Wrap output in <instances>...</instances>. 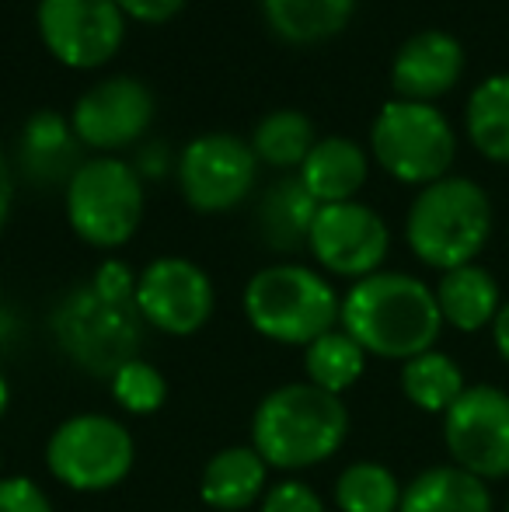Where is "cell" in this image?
<instances>
[{
  "label": "cell",
  "mask_w": 509,
  "mask_h": 512,
  "mask_svg": "<svg viewBox=\"0 0 509 512\" xmlns=\"http://www.w3.org/2000/svg\"><path fill=\"white\" fill-rule=\"evenodd\" d=\"M56 335L81 366L112 377L119 366L133 359L129 352L136 342V321L129 317V307L105 304L88 286L67 297L56 310Z\"/></svg>",
  "instance_id": "obj_14"
},
{
  "label": "cell",
  "mask_w": 509,
  "mask_h": 512,
  "mask_svg": "<svg viewBox=\"0 0 509 512\" xmlns=\"http://www.w3.org/2000/svg\"><path fill=\"white\" fill-rule=\"evenodd\" d=\"M123 7L129 21H140V25H164L182 11L189 0H116Z\"/></svg>",
  "instance_id": "obj_32"
},
{
  "label": "cell",
  "mask_w": 509,
  "mask_h": 512,
  "mask_svg": "<svg viewBox=\"0 0 509 512\" xmlns=\"http://www.w3.org/2000/svg\"><path fill=\"white\" fill-rule=\"evenodd\" d=\"M342 300L321 272L307 265H269L245 286V314L252 328L279 345H311L335 331Z\"/></svg>",
  "instance_id": "obj_4"
},
{
  "label": "cell",
  "mask_w": 509,
  "mask_h": 512,
  "mask_svg": "<svg viewBox=\"0 0 509 512\" xmlns=\"http://www.w3.org/2000/svg\"><path fill=\"white\" fill-rule=\"evenodd\" d=\"M262 512H325V502L304 481H279L265 492Z\"/></svg>",
  "instance_id": "obj_30"
},
{
  "label": "cell",
  "mask_w": 509,
  "mask_h": 512,
  "mask_svg": "<svg viewBox=\"0 0 509 512\" xmlns=\"http://www.w3.org/2000/svg\"><path fill=\"white\" fill-rule=\"evenodd\" d=\"M492 234V203L471 178L447 175L419 189L405 216V241L419 262L440 272L471 265Z\"/></svg>",
  "instance_id": "obj_3"
},
{
  "label": "cell",
  "mask_w": 509,
  "mask_h": 512,
  "mask_svg": "<svg viewBox=\"0 0 509 512\" xmlns=\"http://www.w3.org/2000/svg\"><path fill=\"white\" fill-rule=\"evenodd\" d=\"M464 74V46L450 32L426 28L401 42L391 60V88L405 102L433 105Z\"/></svg>",
  "instance_id": "obj_15"
},
{
  "label": "cell",
  "mask_w": 509,
  "mask_h": 512,
  "mask_svg": "<svg viewBox=\"0 0 509 512\" xmlns=\"http://www.w3.org/2000/svg\"><path fill=\"white\" fill-rule=\"evenodd\" d=\"M335 506L342 512H398L401 485L381 464H353L335 481Z\"/></svg>",
  "instance_id": "obj_26"
},
{
  "label": "cell",
  "mask_w": 509,
  "mask_h": 512,
  "mask_svg": "<svg viewBox=\"0 0 509 512\" xmlns=\"http://www.w3.org/2000/svg\"><path fill=\"white\" fill-rule=\"evenodd\" d=\"M213 283L189 258H157L136 279L133 307L164 335H192L213 314Z\"/></svg>",
  "instance_id": "obj_13"
},
{
  "label": "cell",
  "mask_w": 509,
  "mask_h": 512,
  "mask_svg": "<svg viewBox=\"0 0 509 512\" xmlns=\"http://www.w3.org/2000/svg\"><path fill=\"white\" fill-rule=\"evenodd\" d=\"M112 398L129 415H154L168 398V384L157 373V366L143 363V359H129L112 373Z\"/></svg>",
  "instance_id": "obj_28"
},
{
  "label": "cell",
  "mask_w": 509,
  "mask_h": 512,
  "mask_svg": "<svg viewBox=\"0 0 509 512\" xmlns=\"http://www.w3.org/2000/svg\"><path fill=\"white\" fill-rule=\"evenodd\" d=\"M492 335H496V349H499V356L509 363V304L499 307V314H496V321H492Z\"/></svg>",
  "instance_id": "obj_34"
},
{
  "label": "cell",
  "mask_w": 509,
  "mask_h": 512,
  "mask_svg": "<svg viewBox=\"0 0 509 512\" xmlns=\"http://www.w3.org/2000/svg\"><path fill=\"white\" fill-rule=\"evenodd\" d=\"M370 154L391 178L426 189L447 178L457 157V136L436 105L391 98L374 115Z\"/></svg>",
  "instance_id": "obj_6"
},
{
  "label": "cell",
  "mask_w": 509,
  "mask_h": 512,
  "mask_svg": "<svg viewBox=\"0 0 509 512\" xmlns=\"http://www.w3.org/2000/svg\"><path fill=\"white\" fill-rule=\"evenodd\" d=\"M314 122L297 108H276L269 112L252 133V150L258 164H269L279 171H300L307 154L314 150Z\"/></svg>",
  "instance_id": "obj_23"
},
{
  "label": "cell",
  "mask_w": 509,
  "mask_h": 512,
  "mask_svg": "<svg viewBox=\"0 0 509 512\" xmlns=\"http://www.w3.org/2000/svg\"><path fill=\"white\" fill-rule=\"evenodd\" d=\"M11 203H14V175L7 168V157L0 154V230H4L7 216H11Z\"/></svg>",
  "instance_id": "obj_33"
},
{
  "label": "cell",
  "mask_w": 509,
  "mask_h": 512,
  "mask_svg": "<svg viewBox=\"0 0 509 512\" xmlns=\"http://www.w3.org/2000/svg\"><path fill=\"white\" fill-rule=\"evenodd\" d=\"M464 129L485 161L509 164V74L485 77L471 91L464 108Z\"/></svg>",
  "instance_id": "obj_22"
},
{
  "label": "cell",
  "mask_w": 509,
  "mask_h": 512,
  "mask_svg": "<svg viewBox=\"0 0 509 512\" xmlns=\"http://www.w3.org/2000/svg\"><path fill=\"white\" fill-rule=\"evenodd\" d=\"M0 512H53L32 478H0Z\"/></svg>",
  "instance_id": "obj_31"
},
{
  "label": "cell",
  "mask_w": 509,
  "mask_h": 512,
  "mask_svg": "<svg viewBox=\"0 0 509 512\" xmlns=\"http://www.w3.org/2000/svg\"><path fill=\"white\" fill-rule=\"evenodd\" d=\"M91 290H95L98 297L105 300V304L129 307V304H133V297H136V276H133V269H129L126 262H119V258H109V262L98 265Z\"/></svg>",
  "instance_id": "obj_29"
},
{
  "label": "cell",
  "mask_w": 509,
  "mask_h": 512,
  "mask_svg": "<svg viewBox=\"0 0 509 512\" xmlns=\"http://www.w3.org/2000/svg\"><path fill=\"white\" fill-rule=\"evenodd\" d=\"M401 391H405V398L412 401L415 408L443 411V415H447L450 405H454L468 387H464V373L454 359L429 349L401 366Z\"/></svg>",
  "instance_id": "obj_24"
},
{
  "label": "cell",
  "mask_w": 509,
  "mask_h": 512,
  "mask_svg": "<svg viewBox=\"0 0 509 512\" xmlns=\"http://www.w3.org/2000/svg\"><path fill=\"white\" fill-rule=\"evenodd\" d=\"M349 432L342 398L314 384H286L265 394L252 418V446L269 467L300 471L328 460Z\"/></svg>",
  "instance_id": "obj_2"
},
{
  "label": "cell",
  "mask_w": 509,
  "mask_h": 512,
  "mask_svg": "<svg viewBox=\"0 0 509 512\" xmlns=\"http://www.w3.org/2000/svg\"><path fill=\"white\" fill-rule=\"evenodd\" d=\"M314 216H318V203L300 185V178H283L265 192L262 206H258V230L269 248L293 251L307 244Z\"/></svg>",
  "instance_id": "obj_21"
},
{
  "label": "cell",
  "mask_w": 509,
  "mask_h": 512,
  "mask_svg": "<svg viewBox=\"0 0 509 512\" xmlns=\"http://www.w3.org/2000/svg\"><path fill=\"white\" fill-rule=\"evenodd\" d=\"M356 11V0H262L265 25L290 46H318L339 35Z\"/></svg>",
  "instance_id": "obj_19"
},
{
  "label": "cell",
  "mask_w": 509,
  "mask_h": 512,
  "mask_svg": "<svg viewBox=\"0 0 509 512\" xmlns=\"http://www.w3.org/2000/svg\"><path fill=\"white\" fill-rule=\"evenodd\" d=\"M398 512H492L482 478L461 467H429L401 492Z\"/></svg>",
  "instance_id": "obj_20"
},
{
  "label": "cell",
  "mask_w": 509,
  "mask_h": 512,
  "mask_svg": "<svg viewBox=\"0 0 509 512\" xmlns=\"http://www.w3.org/2000/svg\"><path fill=\"white\" fill-rule=\"evenodd\" d=\"M506 512H509V506H506Z\"/></svg>",
  "instance_id": "obj_36"
},
{
  "label": "cell",
  "mask_w": 509,
  "mask_h": 512,
  "mask_svg": "<svg viewBox=\"0 0 509 512\" xmlns=\"http://www.w3.org/2000/svg\"><path fill=\"white\" fill-rule=\"evenodd\" d=\"M157 102L150 88L136 77H105L91 84L70 112V129L77 143L98 150V154H116L140 140L150 129Z\"/></svg>",
  "instance_id": "obj_12"
},
{
  "label": "cell",
  "mask_w": 509,
  "mask_h": 512,
  "mask_svg": "<svg viewBox=\"0 0 509 512\" xmlns=\"http://www.w3.org/2000/svg\"><path fill=\"white\" fill-rule=\"evenodd\" d=\"M436 304H440L443 324L457 331H482L499 314V283L482 265H461V269L443 272L436 283Z\"/></svg>",
  "instance_id": "obj_18"
},
{
  "label": "cell",
  "mask_w": 509,
  "mask_h": 512,
  "mask_svg": "<svg viewBox=\"0 0 509 512\" xmlns=\"http://www.w3.org/2000/svg\"><path fill=\"white\" fill-rule=\"evenodd\" d=\"M258 157L234 133L196 136L178 157V189L196 213H227L255 189Z\"/></svg>",
  "instance_id": "obj_9"
},
{
  "label": "cell",
  "mask_w": 509,
  "mask_h": 512,
  "mask_svg": "<svg viewBox=\"0 0 509 512\" xmlns=\"http://www.w3.org/2000/svg\"><path fill=\"white\" fill-rule=\"evenodd\" d=\"M370 157L349 136H325L314 143L307 161L300 164L297 178L318 206L332 203H353L360 189L367 185Z\"/></svg>",
  "instance_id": "obj_16"
},
{
  "label": "cell",
  "mask_w": 509,
  "mask_h": 512,
  "mask_svg": "<svg viewBox=\"0 0 509 512\" xmlns=\"http://www.w3.org/2000/svg\"><path fill=\"white\" fill-rule=\"evenodd\" d=\"M307 384L321 387L328 394H346L367 370V352L346 335V331H328L318 342L304 349Z\"/></svg>",
  "instance_id": "obj_25"
},
{
  "label": "cell",
  "mask_w": 509,
  "mask_h": 512,
  "mask_svg": "<svg viewBox=\"0 0 509 512\" xmlns=\"http://www.w3.org/2000/svg\"><path fill=\"white\" fill-rule=\"evenodd\" d=\"M126 21L116 0H39L35 11L46 53L70 70H98L116 60Z\"/></svg>",
  "instance_id": "obj_8"
},
{
  "label": "cell",
  "mask_w": 509,
  "mask_h": 512,
  "mask_svg": "<svg viewBox=\"0 0 509 512\" xmlns=\"http://www.w3.org/2000/svg\"><path fill=\"white\" fill-rule=\"evenodd\" d=\"M443 439L461 471L482 481L509 474V394L468 387L443 415Z\"/></svg>",
  "instance_id": "obj_10"
},
{
  "label": "cell",
  "mask_w": 509,
  "mask_h": 512,
  "mask_svg": "<svg viewBox=\"0 0 509 512\" xmlns=\"http://www.w3.org/2000/svg\"><path fill=\"white\" fill-rule=\"evenodd\" d=\"M70 230L91 248H123L143 220V182L133 164L112 154L88 157L67 178Z\"/></svg>",
  "instance_id": "obj_5"
},
{
  "label": "cell",
  "mask_w": 509,
  "mask_h": 512,
  "mask_svg": "<svg viewBox=\"0 0 509 512\" xmlns=\"http://www.w3.org/2000/svg\"><path fill=\"white\" fill-rule=\"evenodd\" d=\"M342 331L381 359H415L440 338L443 314L436 293L405 272H374L353 283L339 310Z\"/></svg>",
  "instance_id": "obj_1"
},
{
  "label": "cell",
  "mask_w": 509,
  "mask_h": 512,
  "mask_svg": "<svg viewBox=\"0 0 509 512\" xmlns=\"http://www.w3.org/2000/svg\"><path fill=\"white\" fill-rule=\"evenodd\" d=\"M269 464L255 453V446H227L206 464L199 495L210 509L241 512L265 492Z\"/></svg>",
  "instance_id": "obj_17"
},
{
  "label": "cell",
  "mask_w": 509,
  "mask_h": 512,
  "mask_svg": "<svg viewBox=\"0 0 509 512\" xmlns=\"http://www.w3.org/2000/svg\"><path fill=\"white\" fill-rule=\"evenodd\" d=\"M136 446L123 422L109 415H74L53 432L46 464L74 492H109L133 471Z\"/></svg>",
  "instance_id": "obj_7"
},
{
  "label": "cell",
  "mask_w": 509,
  "mask_h": 512,
  "mask_svg": "<svg viewBox=\"0 0 509 512\" xmlns=\"http://www.w3.org/2000/svg\"><path fill=\"white\" fill-rule=\"evenodd\" d=\"M7 401H11V387H7L4 373H0V418H4V411H7Z\"/></svg>",
  "instance_id": "obj_35"
},
{
  "label": "cell",
  "mask_w": 509,
  "mask_h": 512,
  "mask_svg": "<svg viewBox=\"0 0 509 512\" xmlns=\"http://www.w3.org/2000/svg\"><path fill=\"white\" fill-rule=\"evenodd\" d=\"M74 140L77 136L70 129V119L56 112H35L21 133V157L39 175H53V164L74 154Z\"/></svg>",
  "instance_id": "obj_27"
},
{
  "label": "cell",
  "mask_w": 509,
  "mask_h": 512,
  "mask_svg": "<svg viewBox=\"0 0 509 512\" xmlns=\"http://www.w3.org/2000/svg\"><path fill=\"white\" fill-rule=\"evenodd\" d=\"M307 248L318 258V265L342 279H367L381 272L391 230L377 209L363 203H332L318 206V216L307 234Z\"/></svg>",
  "instance_id": "obj_11"
}]
</instances>
